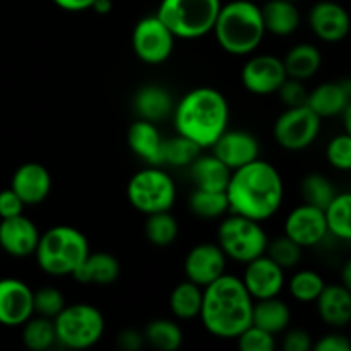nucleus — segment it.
Listing matches in <instances>:
<instances>
[{
    "instance_id": "obj_1",
    "label": "nucleus",
    "mask_w": 351,
    "mask_h": 351,
    "mask_svg": "<svg viewBox=\"0 0 351 351\" xmlns=\"http://www.w3.org/2000/svg\"><path fill=\"white\" fill-rule=\"evenodd\" d=\"M225 192L230 213L266 221L280 209L285 187L280 171L257 158L252 163L232 171Z\"/></svg>"
},
{
    "instance_id": "obj_2",
    "label": "nucleus",
    "mask_w": 351,
    "mask_h": 351,
    "mask_svg": "<svg viewBox=\"0 0 351 351\" xmlns=\"http://www.w3.org/2000/svg\"><path fill=\"white\" fill-rule=\"evenodd\" d=\"M252 297L242 280L223 274L202 288L199 317L206 331L216 338L237 339L252 324Z\"/></svg>"
},
{
    "instance_id": "obj_3",
    "label": "nucleus",
    "mask_w": 351,
    "mask_h": 351,
    "mask_svg": "<svg viewBox=\"0 0 351 351\" xmlns=\"http://www.w3.org/2000/svg\"><path fill=\"white\" fill-rule=\"evenodd\" d=\"M230 106L223 93L215 88L189 91L173 110L175 129L180 136L194 141L199 147H211L228 129Z\"/></svg>"
},
{
    "instance_id": "obj_4",
    "label": "nucleus",
    "mask_w": 351,
    "mask_h": 351,
    "mask_svg": "<svg viewBox=\"0 0 351 351\" xmlns=\"http://www.w3.org/2000/svg\"><path fill=\"white\" fill-rule=\"evenodd\" d=\"M213 31L226 53L237 57L252 53L266 34L261 7L250 0H233L221 5Z\"/></svg>"
},
{
    "instance_id": "obj_5",
    "label": "nucleus",
    "mask_w": 351,
    "mask_h": 351,
    "mask_svg": "<svg viewBox=\"0 0 351 351\" xmlns=\"http://www.w3.org/2000/svg\"><path fill=\"white\" fill-rule=\"evenodd\" d=\"M36 261L50 276H72L89 254L88 239L74 226H53L38 240Z\"/></svg>"
},
{
    "instance_id": "obj_6",
    "label": "nucleus",
    "mask_w": 351,
    "mask_h": 351,
    "mask_svg": "<svg viewBox=\"0 0 351 351\" xmlns=\"http://www.w3.org/2000/svg\"><path fill=\"white\" fill-rule=\"evenodd\" d=\"M219 9V0H161L156 16L175 38L197 40L211 33Z\"/></svg>"
},
{
    "instance_id": "obj_7",
    "label": "nucleus",
    "mask_w": 351,
    "mask_h": 351,
    "mask_svg": "<svg viewBox=\"0 0 351 351\" xmlns=\"http://www.w3.org/2000/svg\"><path fill=\"white\" fill-rule=\"evenodd\" d=\"M53 326L57 343L69 350H86L101 339L105 317L95 305H65L53 319Z\"/></svg>"
},
{
    "instance_id": "obj_8",
    "label": "nucleus",
    "mask_w": 351,
    "mask_h": 351,
    "mask_svg": "<svg viewBox=\"0 0 351 351\" xmlns=\"http://www.w3.org/2000/svg\"><path fill=\"white\" fill-rule=\"evenodd\" d=\"M269 239L261 221L240 215H230L218 228V245L228 259L237 263H250L266 254Z\"/></svg>"
},
{
    "instance_id": "obj_9",
    "label": "nucleus",
    "mask_w": 351,
    "mask_h": 351,
    "mask_svg": "<svg viewBox=\"0 0 351 351\" xmlns=\"http://www.w3.org/2000/svg\"><path fill=\"white\" fill-rule=\"evenodd\" d=\"M127 199L139 213L170 211L177 199L173 178L158 167H147L137 171L127 185Z\"/></svg>"
},
{
    "instance_id": "obj_10",
    "label": "nucleus",
    "mask_w": 351,
    "mask_h": 351,
    "mask_svg": "<svg viewBox=\"0 0 351 351\" xmlns=\"http://www.w3.org/2000/svg\"><path fill=\"white\" fill-rule=\"evenodd\" d=\"M322 119L307 105L287 108L274 123V139L283 149H307L319 136Z\"/></svg>"
},
{
    "instance_id": "obj_11",
    "label": "nucleus",
    "mask_w": 351,
    "mask_h": 351,
    "mask_svg": "<svg viewBox=\"0 0 351 351\" xmlns=\"http://www.w3.org/2000/svg\"><path fill=\"white\" fill-rule=\"evenodd\" d=\"M175 36L158 16H147L136 24L132 31V47L139 60L158 65L170 58Z\"/></svg>"
},
{
    "instance_id": "obj_12",
    "label": "nucleus",
    "mask_w": 351,
    "mask_h": 351,
    "mask_svg": "<svg viewBox=\"0 0 351 351\" xmlns=\"http://www.w3.org/2000/svg\"><path fill=\"white\" fill-rule=\"evenodd\" d=\"M283 60L274 55H256L242 69V84L252 95H274L287 79Z\"/></svg>"
},
{
    "instance_id": "obj_13",
    "label": "nucleus",
    "mask_w": 351,
    "mask_h": 351,
    "mask_svg": "<svg viewBox=\"0 0 351 351\" xmlns=\"http://www.w3.org/2000/svg\"><path fill=\"white\" fill-rule=\"evenodd\" d=\"M242 283L252 300L278 297L285 288V269L263 254L247 263Z\"/></svg>"
},
{
    "instance_id": "obj_14",
    "label": "nucleus",
    "mask_w": 351,
    "mask_h": 351,
    "mask_svg": "<svg viewBox=\"0 0 351 351\" xmlns=\"http://www.w3.org/2000/svg\"><path fill=\"white\" fill-rule=\"evenodd\" d=\"M33 315V290L16 278L0 280V324L23 326Z\"/></svg>"
},
{
    "instance_id": "obj_15",
    "label": "nucleus",
    "mask_w": 351,
    "mask_h": 351,
    "mask_svg": "<svg viewBox=\"0 0 351 351\" xmlns=\"http://www.w3.org/2000/svg\"><path fill=\"white\" fill-rule=\"evenodd\" d=\"M285 235L298 243L302 249L321 243L328 235L324 211L308 204L295 208L285 221Z\"/></svg>"
},
{
    "instance_id": "obj_16",
    "label": "nucleus",
    "mask_w": 351,
    "mask_h": 351,
    "mask_svg": "<svg viewBox=\"0 0 351 351\" xmlns=\"http://www.w3.org/2000/svg\"><path fill=\"white\" fill-rule=\"evenodd\" d=\"M213 154L226 165L230 170L249 165L259 158V141L247 130L226 129L218 139L213 143Z\"/></svg>"
},
{
    "instance_id": "obj_17",
    "label": "nucleus",
    "mask_w": 351,
    "mask_h": 351,
    "mask_svg": "<svg viewBox=\"0 0 351 351\" xmlns=\"http://www.w3.org/2000/svg\"><path fill=\"white\" fill-rule=\"evenodd\" d=\"M226 256L219 245L215 243H199L187 254L184 263L185 276L189 281L208 287L215 280L225 274Z\"/></svg>"
},
{
    "instance_id": "obj_18",
    "label": "nucleus",
    "mask_w": 351,
    "mask_h": 351,
    "mask_svg": "<svg viewBox=\"0 0 351 351\" xmlns=\"http://www.w3.org/2000/svg\"><path fill=\"white\" fill-rule=\"evenodd\" d=\"M308 24L315 36L328 43H338L350 33V16L339 3L324 0L315 3L308 14Z\"/></svg>"
},
{
    "instance_id": "obj_19",
    "label": "nucleus",
    "mask_w": 351,
    "mask_h": 351,
    "mask_svg": "<svg viewBox=\"0 0 351 351\" xmlns=\"http://www.w3.org/2000/svg\"><path fill=\"white\" fill-rule=\"evenodd\" d=\"M40 240L36 225L26 216H12L0 221V247L12 257H27L34 254Z\"/></svg>"
},
{
    "instance_id": "obj_20",
    "label": "nucleus",
    "mask_w": 351,
    "mask_h": 351,
    "mask_svg": "<svg viewBox=\"0 0 351 351\" xmlns=\"http://www.w3.org/2000/svg\"><path fill=\"white\" fill-rule=\"evenodd\" d=\"M10 189L24 202V206H34L43 202L50 195V171L40 163H24L14 173Z\"/></svg>"
},
{
    "instance_id": "obj_21",
    "label": "nucleus",
    "mask_w": 351,
    "mask_h": 351,
    "mask_svg": "<svg viewBox=\"0 0 351 351\" xmlns=\"http://www.w3.org/2000/svg\"><path fill=\"white\" fill-rule=\"evenodd\" d=\"M163 137L149 120H136L127 130V144L136 156L149 167L163 165Z\"/></svg>"
},
{
    "instance_id": "obj_22",
    "label": "nucleus",
    "mask_w": 351,
    "mask_h": 351,
    "mask_svg": "<svg viewBox=\"0 0 351 351\" xmlns=\"http://www.w3.org/2000/svg\"><path fill=\"white\" fill-rule=\"evenodd\" d=\"M315 304L319 317L331 328H345L351 321V293L345 285H326Z\"/></svg>"
},
{
    "instance_id": "obj_23",
    "label": "nucleus",
    "mask_w": 351,
    "mask_h": 351,
    "mask_svg": "<svg viewBox=\"0 0 351 351\" xmlns=\"http://www.w3.org/2000/svg\"><path fill=\"white\" fill-rule=\"evenodd\" d=\"M351 86L348 81L324 82L308 93L305 105L321 119L341 115L343 110L350 105Z\"/></svg>"
},
{
    "instance_id": "obj_24",
    "label": "nucleus",
    "mask_w": 351,
    "mask_h": 351,
    "mask_svg": "<svg viewBox=\"0 0 351 351\" xmlns=\"http://www.w3.org/2000/svg\"><path fill=\"white\" fill-rule=\"evenodd\" d=\"M120 276V263L108 252H89L74 271L72 278L82 285H99L108 287Z\"/></svg>"
},
{
    "instance_id": "obj_25",
    "label": "nucleus",
    "mask_w": 351,
    "mask_h": 351,
    "mask_svg": "<svg viewBox=\"0 0 351 351\" xmlns=\"http://www.w3.org/2000/svg\"><path fill=\"white\" fill-rule=\"evenodd\" d=\"M189 167H191L192 180L197 189L218 192L226 191V185L232 177V170L223 161H219L215 154H211V156L199 154Z\"/></svg>"
},
{
    "instance_id": "obj_26",
    "label": "nucleus",
    "mask_w": 351,
    "mask_h": 351,
    "mask_svg": "<svg viewBox=\"0 0 351 351\" xmlns=\"http://www.w3.org/2000/svg\"><path fill=\"white\" fill-rule=\"evenodd\" d=\"M134 110L143 120L156 123L173 112V99L161 86H144L134 96Z\"/></svg>"
},
{
    "instance_id": "obj_27",
    "label": "nucleus",
    "mask_w": 351,
    "mask_h": 351,
    "mask_svg": "<svg viewBox=\"0 0 351 351\" xmlns=\"http://www.w3.org/2000/svg\"><path fill=\"white\" fill-rule=\"evenodd\" d=\"M261 14L266 33L269 31L274 36H288L300 26V12L297 5L288 0H269L261 7Z\"/></svg>"
},
{
    "instance_id": "obj_28",
    "label": "nucleus",
    "mask_w": 351,
    "mask_h": 351,
    "mask_svg": "<svg viewBox=\"0 0 351 351\" xmlns=\"http://www.w3.org/2000/svg\"><path fill=\"white\" fill-rule=\"evenodd\" d=\"M290 308L278 297L254 300L252 305V326L264 329L271 335L283 332L290 324Z\"/></svg>"
},
{
    "instance_id": "obj_29",
    "label": "nucleus",
    "mask_w": 351,
    "mask_h": 351,
    "mask_svg": "<svg viewBox=\"0 0 351 351\" xmlns=\"http://www.w3.org/2000/svg\"><path fill=\"white\" fill-rule=\"evenodd\" d=\"M321 51H319L317 47L311 43L295 45L283 60L288 77L298 79V81H305V79L312 77L321 69Z\"/></svg>"
},
{
    "instance_id": "obj_30",
    "label": "nucleus",
    "mask_w": 351,
    "mask_h": 351,
    "mask_svg": "<svg viewBox=\"0 0 351 351\" xmlns=\"http://www.w3.org/2000/svg\"><path fill=\"white\" fill-rule=\"evenodd\" d=\"M144 343L160 351H177L184 343V332L170 319H154L143 332Z\"/></svg>"
},
{
    "instance_id": "obj_31",
    "label": "nucleus",
    "mask_w": 351,
    "mask_h": 351,
    "mask_svg": "<svg viewBox=\"0 0 351 351\" xmlns=\"http://www.w3.org/2000/svg\"><path fill=\"white\" fill-rule=\"evenodd\" d=\"M202 305V288L192 281H184L173 288L170 295L171 314L182 321H191L199 317Z\"/></svg>"
},
{
    "instance_id": "obj_32",
    "label": "nucleus",
    "mask_w": 351,
    "mask_h": 351,
    "mask_svg": "<svg viewBox=\"0 0 351 351\" xmlns=\"http://www.w3.org/2000/svg\"><path fill=\"white\" fill-rule=\"evenodd\" d=\"M328 233L339 240L351 239V195L348 192L336 194L324 209Z\"/></svg>"
},
{
    "instance_id": "obj_33",
    "label": "nucleus",
    "mask_w": 351,
    "mask_h": 351,
    "mask_svg": "<svg viewBox=\"0 0 351 351\" xmlns=\"http://www.w3.org/2000/svg\"><path fill=\"white\" fill-rule=\"evenodd\" d=\"M23 343L31 351H45L57 343L53 319L31 315L23 324Z\"/></svg>"
},
{
    "instance_id": "obj_34",
    "label": "nucleus",
    "mask_w": 351,
    "mask_h": 351,
    "mask_svg": "<svg viewBox=\"0 0 351 351\" xmlns=\"http://www.w3.org/2000/svg\"><path fill=\"white\" fill-rule=\"evenodd\" d=\"M144 232L153 245L168 247L177 240L178 223L170 211L151 213L144 223Z\"/></svg>"
},
{
    "instance_id": "obj_35",
    "label": "nucleus",
    "mask_w": 351,
    "mask_h": 351,
    "mask_svg": "<svg viewBox=\"0 0 351 351\" xmlns=\"http://www.w3.org/2000/svg\"><path fill=\"white\" fill-rule=\"evenodd\" d=\"M189 206H191V211L194 213L197 218L202 219L221 218L223 215H226V213L230 211L226 192L218 191H202V189H195L194 194L191 195Z\"/></svg>"
},
{
    "instance_id": "obj_36",
    "label": "nucleus",
    "mask_w": 351,
    "mask_h": 351,
    "mask_svg": "<svg viewBox=\"0 0 351 351\" xmlns=\"http://www.w3.org/2000/svg\"><path fill=\"white\" fill-rule=\"evenodd\" d=\"M300 194L304 199V204L314 206L324 211L326 206L335 199L336 191L335 185L331 184L328 177L321 173H308L307 177L302 180Z\"/></svg>"
},
{
    "instance_id": "obj_37",
    "label": "nucleus",
    "mask_w": 351,
    "mask_h": 351,
    "mask_svg": "<svg viewBox=\"0 0 351 351\" xmlns=\"http://www.w3.org/2000/svg\"><path fill=\"white\" fill-rule=\"evenodd\" d=\"M199 154H201V147L194 141L180 134L163 141V165H168V167H189Z\"/></svg>"
},
{
    "instance_id": "obj_38",
    "label": "nucleus",
    "mask_w": 351,
    "mask_h": 351,
    "mask_svg": "<svg viewBox=\"0 0 351 351\" xmlns=\"http://www.w3.org/2000/svg\"><path fill=\"white\" fill-rule=\"evenodd\" d=\"M324 287L326 281L322 280L321 274L311 269L298 271L297 274L291 276L290 283H288V290H290L291 297L297 302H302V304H311V302L317 300Z\"/></svg>"
},
{
    "instance_id": "obj_39",
    "label": "nucleus",
    "mask_w": 351,
    "mask_h": 351,
    "mask_svg": "<svg viewBox=\"0 0 351 351\" xmlns=\"http://www.w3.org/2000/svg\"><path fill=\"white\" fill-rule=\"evenodd\" d=\"M266 256L283 269H290V267H295L300 263L302 247L291 239H288L287 235H283L267 242Z\"/></svg>"
},
{
    "instance_id": "obj_40",
    "label": "nucleus",
    "mask_w": 351,
    "mask_h": 351,
    "mask_svg": "<svg viewBox=\"0 0 351 351\" xmlns=\"http://www.w3.org/2000/svg\"><path fill=\"white\" fill-rule=\"evenodd\" d=\"M65 307V298L58 288L43 287L33 291V314L55 319Z\"/></svg>"
},
{
    "instance_id": "obj_41",
    "label": "nucleus",
    "mask_w": 351,
    "mask_h": 351,
    "mask_svg": "<svg viewBox=\"0 0 351 351\" xmlns=\"http://www.w3.org/2000/svg\"><path fill=\"white\" fill-rule=\"evenodd\" d=\"M239 348L242 351H274L276 350V339L274 335L264 331V329L256 328L250 324L242 335L237 338Z\"/></svg>"
},
{
    "instance_id": "obj_42",
    "label": "nucleus",
    "mask_w": 351,
    "mask_h": 351,
    "mask_svg": "<svg viewBox=\"0 0 351 351\" xmlns=\"http://www.w3.org/2000/svg\"><path fill=\"white\" fill-rule=\"evenodd\" d=\"M326 156L331 167L336 170L348 171L351 168V137L350 134H341L331 139L326 149Z\"/></svg>"
},
{
    "instance_id": "obj_43",
    "label": "nucleus",
    "mask_w": 351,
    "mask_h": 351,
    "mask_svg": "<svg viewBox=\"0 0 351 351\" xmlns=\"http://www.w3.org/2000/svg\"><path fill=\"white\" fill-rule=\"evenodd\" d=\"M276 93L280 95L281 101L287 105V108H291V106H302L307 103L308 93L307 89H305L304 81H298V79L287 77Z\"/></svg>"
},
{
    "instance_id": "obj_44",
    "label": "nucleus",
    "mask_w": 351,
    "mask_h": 351,
    "mask_svg": "<svg viewBox=\"0 0 351 351\" xmlns=\"http://www.w3.org/2000/svg\"><path fill=\"white\" fill-rule=\"evenodd\" d=\"M24 202L12 189H5L0 192V218H12L23 215Z\"/></svg>"
},
{
    "instance_id": "obj_45",
    "label": "nucleus",
    "mask_w": 351,
    "mask_h": 351,
    "mask_svg": "<svg viewBox=\"0 0 351 351\" xmlns=\"http://www.w3.org/2000/svg\"><path fill=\"white\" fill-rule=\"evenodd\" d=\"M285 351H308L312 348V336L304 329H291L285 335Z\"/></svg>"
},
{
    "instance_id": "obj_46",
    "label": "nucleus",
    "mask_w": 351,
    "mask_h": 351,
    "mask_svg": "<svg viewBox=\"0 0 351 351\" xmlns=\"http://www.w3.org/2000/svg\"><path fill=\"white\" fill-rule=\"evenodd\" d=\"M312 348L315 351H350L351 343L345 335L331 332V335L322 336L315 345H312Z\"/></svg>"
},
{
    "instance_id": "obj_47",
    "label": "nucleus",
    "mask_w": 351,
    "mask_h": 351,
    "mask_svg": "<svg viewBox=\"0 0 351 351\" xmlns=\"http://www.w3.org/2000/svg\"><path fill=\"white\" fill-rule=\"evenodd\" d=\"M117 346L123 351H139L144 346V336L137 329H123L117 335Z\"/></svg>"
},
{
    "instance_id": "obj_48",
    "label": "nucleus",
    "mask_w": 351,
    "mask_h": 351,
    "mask_svg": "<svg viewBox=\"0 0 351 351\" xmlns=\"http://www.w3.org/2000/svg\"><path fill=\"white\" fill-rule=\"evenodd\" d=\"M93 2L95 0H53L55 5H58L64 10H69V12H81V10L91 9Z\"/></svg>"
},
{
    "instance_id": "obj_49",
    "label": "nucleus",
    "mask_w": 351,
    "mask_h": 351,
    "mask_svg": "<svg viewBox=\"0 0 351 351\" xmlns=\"http://www.w3.org/2000/svg\"><path fill=\"white\" fill-rule=\"evenodd\" d=\"M91 9L98 14H108L112 10V0H95Z\"/></svg>"
},
{
    "instance_id": "obj_50",
    "label": "nucleus",
    "mask_w": 351,
    "mask_h": 351,
    "mask_svg": "<svg viewBox=\"0 0 351 351\" xmlns=\"http://www.w3.org/2000/svg\"><path fill=\"white\" fill-rule=\"evenodd\" d=\"M288 2H293L295 3V2H298V0H288Z\"/></svg>"
}]
</instances>
